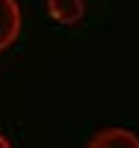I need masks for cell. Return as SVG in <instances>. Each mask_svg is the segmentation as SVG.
<instances>
[{
	"mask_svg": "<svg viewBox=\"0 0 139 148\" xmlns=\"http://www.w3.org/2000/svg\"><path fill=\"white\" fill-rule=\"evenodd\" d=\"M21 24L24 15L18 0H0V53L15 45V39L21 36Z\"/></svg>",
	"mask_w": 139,
	"mask_h": 148,
	"instance_id": "cell-1",
	"label": "cell"
},
{
	"mask_svg": "<svg viewBox=\"0 0 139 148\" xmlns=\"http://www.w3.org/2000/svg\"><path fill=\"white\" fill-rule=\"evenodd\" d=\"M86 148H139V136L127 127H104L89 139Z\"/></svg>",
	"mask_w": 139,
	"mask_h": 148,
	"instance_id": "cell-2",
	"label": "cell"
},
{
	"mask_svg": "<svg viewBox=\"0 0 139 148\" xmlns=\"http://www.w3.org/2000/svg\"><path fill=\"white\" fill-rule=\"evenodd\" d=\"M47 15L62 27H74V24L83 21L86 3L83 0H47Z\"/></svg>",
	"mask_w": 139,
	"mask_h": 148,
	"instance_id": "cell-3",
	"label": "cell"
},
{
	"mask_svg": "<svg viewBox=\"0 0 139 148\" xmlns=\"http://www.w3.org/2000/svg\"><path fill=\"white\" fill-rule=\"evenodd\" d=\"M0 148H12V145H9V139L3 136V133H0Z\"/></svg>",
	"mask_w": 139,
	"mask_h": 148,
	"instance_id": "cell-4",
	"label": "cell"
}]
</instances>
